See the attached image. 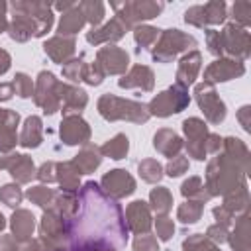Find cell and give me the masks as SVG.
Segmentation results:
<instances>
[{
    "instance_id": "obj_1",
    "label": "cell",
    "mask_w": 251,
    "mask_h": 251,
    "mask_svg": "<svg viewBox=\"0 0 251 251\" xmlns=\"http://www.w3.org/2000/svg\"><path fill=\"white\" fill-rule=\"evenodd\" d=\"M127 241V226L120 206L98 184L88 182L80 190V208L73 220V251H116Z\"/></svg>"
}]
</instances>
